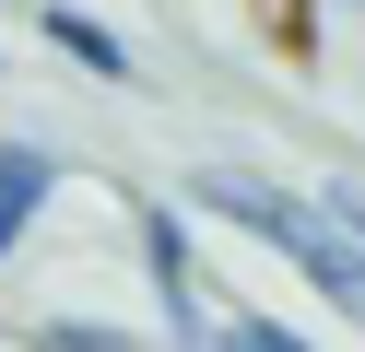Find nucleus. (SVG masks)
Wrapping results in <instances>:
<instances>
[{
    "mask_svg": "<svg viewBox=\"0 0 365 352\" xmlns=\"http://www.w3.org/2000/svg\"><path fill=\"white\" fill-rule=\"evenodd\" d=\"M142 282H153V305H165V329L177 341H212V282H200V247H189V211L177 200H142Z\"/></svg>",
    "mask_w": 365,
    "mask_h": 352,
    "instance_id": "obj_1",
    "label": "nucleus"
},
{
    "mask_svg": "<svg viewBox=\"0 0 365 352\" xmlns=\"http://www.w3.org/2000/svg\"><path fill=\"white\" fill-rule=\"evenodd\" d=\"M271 247H283L294 270L318 282V305H341V317L365 329V247H354V235H341V223H330V211H318V200H294V211H283V235H271Z\"/></svg>",
    "mask_w": 365,
    "mask_h": 352,
    "instance_id": "obj_2",
    "label": "nucleus"
},
{
    "mask_svg": "<svg viewBox=\"0 0 365 352\" xmlns=\"http://www.w3.org/2000/svg\"><path fill=\"white\" fill-rule=\"evenodd\" d=\"M36 36H48L59 59L83 70V82H142V47H130L118 23H95L83 0H36Z\"/></svg>",
    "mask_w": 365,
    "mask_h": 352,
    "instance_id": "obj_3",
    "label": "nucleus"
},
{
    "mask_svg": "<svg viewBox=\"0 0 365 352\" xmlns=\"http://www.w3.org/2000/svg\"><path fill=\"white\" fill-rule=\"evenodd\" d=\"M189 200H200V211H224V223H247V235L271 247V235H283V211H294V188H283V176H259V164H200Z\"/></svg>",
    "mask_w": 365,
    "mask_h": 352,
    "instance_id": "obj_4",
    "label": "nucleus"
},
{
    "mask_svg": "<svg viewBox=\"0 0 365 352\" xmlns=\"http://www.w3.org/2000/svg\"><path fill=\"white\" fill-rule=\"evenodd\" d=\"M48 200H59V153H48V141H0V258L36 235Z\"/></svg>",
    "mask_w": 365,
    "mask_h": 352,
    "instance_id": "obj_5",
    "label": "nucleus"
},
{
    "mask_svg": "<svg viewBox=\"0 0 365 352\" xmlns=\"http://www.w3.org/2000/svg\"><path fill=\"white\" fill-rule=\"evenodd\" d=\"M294 36L307 47H365V0H294Z\"/></svg>",
    "mask_w": 365,
    "mask_h": 352,
    "instance_id": "obj_6",
    "label": "nucleus"
},
{
    "mask_svg": "<svg viewBox=\"0 0 365 352\" xmlns=\"http://www.w3.org/2000/svg\"><path fill=\"white\" fill-rule=\"evenodd\" d=\"M200 352H307V329H283V317H212Z\"/></svg>",
    "mask_w": 365,
    "mask_h": 352,
    "instance_id": "obj_7",
    "label": "nucleus"
},
{
    "mask_svg": "<svg viewBox=\"0 0 365 352\" xmlns=\"http://www.w3.org/2000/svg\"><path fill=\"white\" fill-rule=\"evenodd\" d=\"M24 341H36V352H130V341H118L106 317H36Z\"/></svg>",
    "mask_w": 365,
    "mask_h": 352,
    "instance_id": "obj_8",
    "label": "nucleus"
},
{
    "mask_svg": "<svg viewBox=\"0 0 365 352\" xmlns=\"http://www.w3.org/2000/svg\"><path fill=\"white\" fill-rule=\"evenodd\" d=\"M318 211H330V223H341V235L365 247V188H318Z\"/></svg>",
    "mask_w": 365,
    "mask_h": 352,
    "instance_id": "obj_9",
    "label": "nucleus"
}]
</instances>
